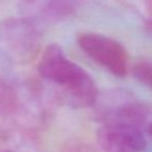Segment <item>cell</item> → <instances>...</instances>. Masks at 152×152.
<instances>
[{
	"label": "cell",
	"mask_w": 152,
	"mask_h": 152,
	"mask_svg": "<svg viewBox=\"0 0 152 152\" xmlns=\"http://www.w3.org/2000/svg\"><path fill=\"white\" fill-rule=\"evenodd\" d=\"M39 75L61 87L63 99L74 108H86L97 100V87L92 77L66 57L60 45L53 43L45 48L38 63Z\"/></svg>",
	"instance_id": "obj_1"
},
{
	"label": "cell",
	"mask_w": 152,
	"mask_h": 152,
	"mask_svg": "<svg viewBox=\"0 0 152 152\" xmlns=\"http://www.w3.org/2000/svg\"><path fill=\"white\" fill-rule=\"evenodd\" d=\"M42 48L37 25L26 18L6 19L0 24V49L6 57L18 64L33 61Z\"/></svg>",
	"instance_id": "obj_2"
},
{
	"label": "cell",
	"mask_w": 152,
	"mask_h": 152,
	"mask_svg": "<svg viewBox=\"0 0 152 152\" xmlns=\"http://www.w3.org/2000/svg\"><path fill=\"white\" fill-rule=\"evenodd\" d=\"M78 44L88 56L112 74L118 77L127 74V54L118 42L98 33H88L79 36Z\"/></svg>",
	"instance_id": "obj_3"
},
{
	"label": "cell",
	"mask_w": 152,
	"mask_h": 152,
	"mask_svg": "<svg viewBox=\"0 0 152 152\" xmlns=\"http://www.w3.org/2000/svg\"><path fill=\"white\" fill-rule=\"evenodd\" d=\"M97 141L106 152H142L146 147L144 134L137 126L107 123L99 128Z\"/></svg>",
	"instance_id": "obj_4"
},
{
	"label": "cell",
	"mask_w": 152,
	"mask_h": 152,
	"mask_svg": "<svg viewBox=\"0 0 152 152\" xmlns=\"http://www.w3.org/2000/svg\"><path fill=\"white\" fill-rule=\"evenodd\" d=\"M76 3L70 1H34L26 2L23 6L24 18L36 23H52L72 16Z\"/></svg>",
	"instance_id": "obj_5"
},
{
	"label": "cell",
	"mask_w": 152,
	"mask_h": 152,
	"mask_svg": "<svg viewBox=\"0 0 152 152\" xmlns=\"http://www.w3.org/2000/svg\"><path fill=\"white\" fill-rule=\"evenodd\" d=\"M134 77L141 83L152 89V62H140L132 68Z\"/></svg>",
	"instance_id": "obj_6"
},
{
	"label": "cell",
	"mask_w": 152,
	"mask_h": 152,
	"mask_svg": "<svg viewBox=\"0 0 152 152\" xmlns=\"http://www.w3.org/2000/svg\"><path fill=\"white\" fill-rule=\"evenodd\" d=\"M147 6H148L149 10V19L146 21V29L148 33L152 37V2H147Z\"/></svg>",
	"instance_id": "obj_7"
},
{
	"label": "cell",
	"mask_w": 152,
	"mask_h": 152,
	"mask_svg": "<svg viewBox=\"0 0 152 152\" xmlns=\"http://www.w3.org/2000/svg\"><path fill=\"white\" fill-rule=\"evenodd\" d=\"M70 152H93L92 149H90L87 146H77L76 148H74Z\"/></svg>",
	"instance_id": "obj_8"
},
{
	"label": "cell",
	"mask_w": 152,
	"mask_h": 152,
	"mask_svg": "<svg viewBox=\"0 0 152 152\" xmlns=\"http://www.w3.org/2000/svg\"><path fill=\"white\" fill-rule=\"evenodd\" d=\"M148 132H149V136H151V139H152V124L150 126H149V128H148Z\"/></svg>",
	"instance_id": "obj_9"
}]
</instances>
